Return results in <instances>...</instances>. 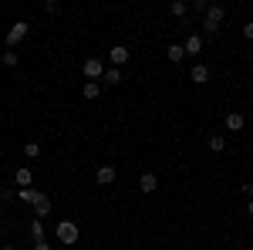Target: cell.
I'll return each mask as SVG.
<instances>
[{"label": "cell", "mask_w": 253, "mask_h": 250, "mask_svg": "<svg viewBox=\"0 0 253 250\" xmlns=\"http://www.w3.org/2000/svg\"><path fill=\"white\" fill-rule=\"evenodd\" d=\"M223 20H226V10H223V7H216V3H210V10H206V17H203V27H206L210 34H216Z\"/></svg>", "instance_id": "1"}, {"label": "cell", "mask_w": 253, "mask_h": 250, "mask_svg": "<svg viewBox=\"0 0 253 250\" xmlns=\"http://www.w3.org/2000/svg\"><path fill=\"white\" fill-rule=\"evenodd\" d=\"M27 34H31V24H27V20H17V24L7 31V51H10L14 44H20V41L27 38Z\"/></svg>", "instance_id": "2"}, {"label": "cell", "mask_w": 253, "mask_h": 250, "mask_svg": "<svg viewBox=\"0 0 253 250\" xmlns=\"http://www.w3.org/2000/svg\"><path fill=\"white\" fill-rule=\"evenodd\" d=\"M58 240L61 244H78V227L71 223V220H64V223H58Z\"/></svg>", "instance_id": "3"}, {"label": "cell", "mask_w": 253, "mask_h": 250, "mask_svg": "<svg viewBox=\"0 0 253 250\" xmlns=\"http://www.w3.org/2000/svg\"><path fill=\"white\" fill-rule=\"evenodd\" d=\"M81 71H84L88 81H98V78H105V64H101L98 58H88L84 64H81Z\"/></svg>", "instance_id": "4"}, {"label": "cell", "mask_w": 253, "mask_h": 250, "mask_svg": "<svg viewBox=\"0 0 253 250\" xmlns=\"http://www.w3.org/2000/svg\"><path fill=\"white\" fill-rule=\"evenodd\" d=\"M108 58H112V64H115V68H122V64L132 58V54H128V48H125V44H115V48L108 51Z\"/></svg>", "instance_id": "5"}, {"label": "cell", "mask_w": 253, "mask_h": 250, "mask_svg": "<svg viewBox=\"0 0 253 250\" xmlns=\"http://www.w3.org/2000/svg\"><path fill=\"white\" fill-rule=\"evenodd\" d=\"M115 166H98V173H95V179H98V186H108V183H115Z\"/></svg>", "instance_id": "6"}, {"label": "cell", "mask_w": 253, "mask_h": 250, "mask_svg": "<svg viewBox=\"0 0 253 250\" xmlns=\"http://www.w3.org/2000/svg\"><path fill=\"white\" fill-rule=\"evenodd\" d=\"M189 78H193L196 85H206V81H210V68H206V64H193Z\"/></svg>", "instance_id": "7"}, {"label": "cell", "mask_w": 253, "mask_h": 250, "mask_svg": "<svg viewBox=\"0 0 253 250\" xmlns=\"http://www.w3.org/2000/svg\"><path fill=\"white\" fill-rule=\"evenodd\" d=\"M243 125H247V118H243V112H230V115H226V129H230V132H240Z\"/></svg>", "instance_id": "8"}, {"label": "cell", "mask_w": 253, "mask_h": 250, "mask_svg": "<svg viewBox=\"0 0 253 250\" xmlns=\"http://www.w3.org/2000/svg\"><path fill=\"white\" fill-rule=\"evenodd\" d=\"M138 186H142V193H156V190H159V179H156V173H142Z\"/></svg>", "instance_id": "9"}, {"label": "cell", "mask_w": 253, "mask_h": 250, "mask_svg": "<svg viewBox=\"0 0 253 250\" xmlns=\"http://www.w3.org/2000/svg\"><path fill=\"white\" fill-rule=\"evenodd\" d=\"M182 48H186V54H199V51H203V38H199V34H189Z\"/></svg>", "instance_id": "10"}, {"label": "cell", "mask_w": 253, "mask_h": 250, "mask_svg": "<svg viewBox=\"0 0 253 250\" xmlns=\"http://www.w3.org/2000/svg\"><path fill=\"white\" fill-rule=\"evenodd\" d=\"M14 179H17V186H20V190H27V186H31V179H34V173H31L27 166H20L17 173H14Z\"/></svg>", "instance_id": "11"}, {"label": "cell", "mask_w": 253, "mask_h": 250, "mask_svg": "<svg viewBox=\"0 0 253 250\" xmlns=\"http://www.w3.org/2000/svg\"><path fill=\"white\" fill-rule=\"evenodd\" d=\"M34 213H38V216H47V213H51V200H47L44 193H38V200H34Z\"/></svg>", "instance_id": "12"}, {"label": "cell", "mask_w": 253, "mask_h": 250, "mask_svg": "<svg viewBox=\"0 0 253 250\" xmlns=\"http://www.w3.org/2000/svg\"><path fill=\"white\" fill-rule=\"evenodd\" d=\"M81 95L88 98V101H95V98L101 95V85H98V81H84V88H81Z\"/></svg>", "instance_id": "13"}, {"label": "cell", "mask_w": 253, "mask_h": 250, "mask_svg": "<svg viewBox=\"0 0 253 250\" xmlns=\"http://www.w3.org/2000/svg\"><path fill=\"white\" fill-rule=\"evenodd\" d=\"M210 149L213 152H223L226 149V135H210Z\"/></svg>", "instance_id": "14"}, {"label": "cell", "mask_w": 253, "mask_h": 250, "mask_svg": "<svg viewBox=\"0 0 253 250\" xmlns=\"http://www.w3.org/2000/svg\"><path fill=\"white\" fill-rule=\"evenodd\" d=\"M186 58V48L182 44H169V61H182Z\"/></svg>", "instance_id": "15"}, {"label": "cell", "mask_w": 253, "mask_h": 250, "mask_svg": "<svg viewBox=\"0 0 253 250\" xmlns=\"http://www.w3.org/2000/svg\"><path fill=\"white\" fill-rule=\"evenodd\" d=\"M105 81L108 85H122V71L118 68H105Z\"/></svg>", "instance_id": "16"}, {"label": "cell", "mask_w": 253, "mask_h": 250, "mask_svg": "<svg viewBox=\"0 0 253 250\" xmlns=\"http://www.w3.org/2000/svg\"><path fill=\"white\" fill-rule=\"evenodd\" d=\"M24 155H27V159H38V155H41V146H38V142H27V146H24Z\"/></svg>", "instance_id": "17"}, {"label": "cell", "mask_w": 253, "mask_h": 250, "mask_svg": "<svg viewBox=\"0 0 253 250\" xmlns=\"http://www.w3.org/2000/svg\"><path fill=\"white\" fill-rule=\"evenodd\" d=\"M38 193L41 190H31V186H27V190H20L17 196H20V200H27V203H34V200H38Z\"/></svg>", "instance_id": "18"}, {"label": "cell", "mask_w": 253, "mask_h": 250, "mask_svg": "<svg viewBox=\"0 0 253 250\" xmlns=\"http://www.w3.org/2000/svg\"><path fill=\"white\" fill-rule=\"evenodd\" d=\"M186 10H189V7H186L182 0H175V3H172V17H186Z\"/></svg>", "instance_id": "19"}, {"label": "cell", "mask_w": 253, "mask_h": 250, "mask_svg": "<svg viewBox=\"0 0 253 250\" xmlns=\"http://www.w3.org/2000/svg\"><path fill=\"white\" fill-rule=\"evenodd\" d=\"M0 61H3V68H14V64H17V54L7 51V54H0Z\"/></svg>", "instance_id": "20"}, {"label": "cell", "mask_w": 253, "mask_h": 250, "mask_svg": "<svg viewBox=\"0 0 253 250\" xmlns=\"http://www.w3.org/2000/svg\"><path fill=\"white\" fill-rule=\"evenodd\" d=\"M31 233H34V240H44V227H41V220L31 223Z\"/></svg>", "instance_id": "21"}, {"label": "cell", "mask_w": 253, "mask_h": 250, "mask_svg": "<svg viewBox=\"0 0 253 250\" xmlns=\"http://www.w3.org/2000/svg\"><path fill=\"white\" fill-rule=\"evenodd\" d=\"M243 38L253 41V20H250V24H243Z\"/></svg>", "instance_id": "22"}, {"label": "cell", "mask_w": 253, "mask_h": 250, "mask_svg": "<svg viewBox=\"0 0 253 250\" xmlns=\"http://www.w3.org/2000/svg\"><path fill=\"white\" fill-rule=\"evenodd\" d=\"M34 250H51V247H47L44 240H38V244H34Z\"/></svg>", "instance_id": "23"}, {"label": "cell", "mask_w": 253, "mask_h": 250, "mask_svg": "<svg viewBox=\"0 0 253 250\" xmlns=\"http://www.w3.org/2000/svg\"><path fill=\"white\" fill-rule=\"evenodd\" d=\"M247 213H250V216H253V200H250V206H247Z\"/></svg>", "instance_id": "24"}]
</instances>
